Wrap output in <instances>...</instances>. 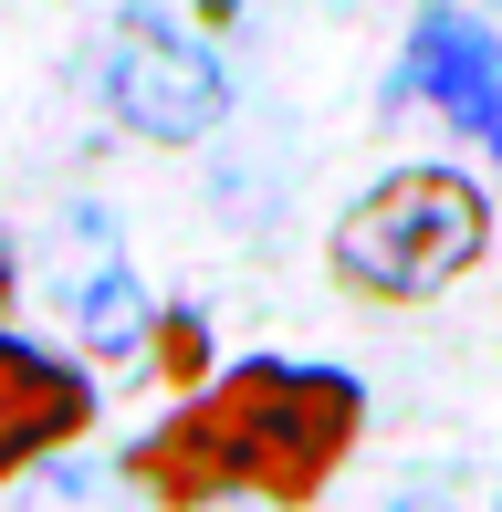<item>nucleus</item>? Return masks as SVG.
I'll use <instances>...</instances> for the list:
<instances>
[{"label": "nucleus", "instance_id": "6", "mask_svg": "<svg viewBox=\"0 0 502 512\" xmlns=\"http://www.w3.org/2000/svg\"><path fill=\"white\" fill-rule=\"evenodd\" d=\"M74 324H84V345H136V283H126V262L74 272Z\"/></svg>", "mask_w": 502, "mask_h": 512}, {"label": "nucleus", "instance_id": "3", "mask_svg": "<svg viewBox=\"0 0 502 512\" xmlns=\"http://www.w3.org/2000/svg\"><path fill=\"white\" fill-rule=\"evenodd\" d=\"M105 105H116L136 136H157V147H189V136H210L220 115H231V74H220L189 32L126 11L116 32H105Z\"/></svg>", "mask_w": 502, "mask_h": 512}, {"label": "nucleus", "instance_id": "5", "mask_svg": "<svg viewBox=\"0 0 502 512\" xmlns=\"http://www.w3.org/2000/svg\"><path fill=\"white\" fill-rule=\"evenodd\" d=\"M408 95H429L450 126H471L502 157V42L471 11H419V32H408Z\"/></svg>", "mask_w": 502, "mask_h": 512}, {"label": "nucleus", "instance_id": "4", "mask_svg": "<svg viewBox=\"0 0 502 512\" xmlns=\"http://www.w3.org/2000/svg\"><path fill=\"white\" fill-rule=\"evenodd\" d=\"M84 429H95V377L74 356H53V345L0 335V481L32 471L63 439H84Z\"/></svg>", "mask_w": 502, "mask_h": 512}, {"label": "nucleus", "instance_id": "2", "mask_svg": "<svg viewBox=\"0 0 502 512\" xmlns=\"http://www.w3.org/2000/svg\"><path fill=\"white\" fill-rule=\"evenodd\" d=\"M482 241H492V209L461 168H387L335 220V283H356L367 304H429L482 262Z\"/></svg>", "mask_w": 502, "mask_h": 512}, {"label": "nucleus", "instance_id": "7", "mask_svg": "<svg viewBox=\"0 0 502 512\" xmlns=\"http://www.w3.org/2000/svg\"><path fill=\"white\" fill-rule=\"evenodd\" d=\"M0 304H11V251H0Z\"/></svg>", "mask_w": 502, "mask_h": 512}, {"label": "nucleus", "instance_id": "1", "mask_svg": "<svg viewBox=\"0 0 502 512\" xmlns=\"http://www.w3.org/2000/svg\"><path fill=\"white\" fill-rule=\"evenodd\" d=\"M356 418H367V398L335 366H241V377H220L210 398L136 460V481L168 492V502H220V492L304 502L346 460Z\"/></svg>", "mask_w": 502, "mask_h": 512}]
</instances>
